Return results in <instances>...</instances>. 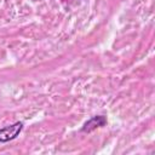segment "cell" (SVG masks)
Wrapping results in <instances>:
<instances>
[{"label":"cell","instance_id":"1","mask_svg":"<svg viewBox=\"0 0 155 155\" xmlns=\"http://www.w3.org/2000/svg\"><path fill=\"white\" fill-rule=\"evenodd\" d=\"M23 126H24L23 122L17 121L12 125H8V126L0 128V142L6 143V142H10V140H13L15 138H17V136L23 130Z\"/></svg>","mask_w":155,"mask_h":155},{"label":"cell","instance_id":"2","mask_svg":"<svg viewBox=\"0 0 155 155\" xmlns=\"http://www.w3.org/2000/svg\"><path fill=\"white\" fill-rule=\"evenodd\" d=\"M107 122H108V120H107V116L105 115H96V116H92L91 119H88L82 125L81 132H84V133H91L92 131L105 126Z\"/></svg>","mask_w":155,"mask_h":155}]
</instances>
